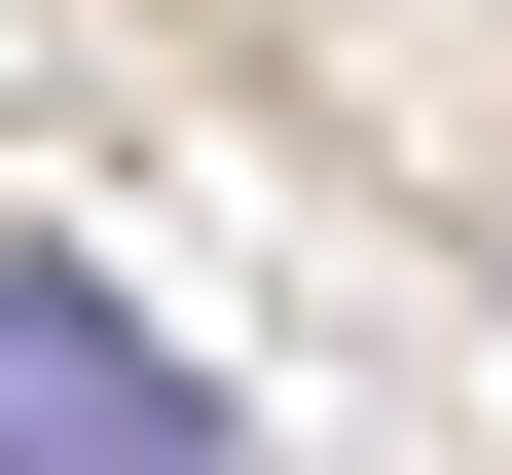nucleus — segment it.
I'll return each instance as SVG.
<instances>
[{"label": "nucleus", "mask_w": 512, "mask_h": 475, "mask_svg": "<svg viewBox=\"0 0 512 475\" xmlns=\"http://www.w3.org/2000/svg\"><path fill=\"white\" fill-rule=\"evenodd\" d=\"M0 475H220V366L110 256H0Z\"/></svg>", "instance_id": "1"}]
</instances>
